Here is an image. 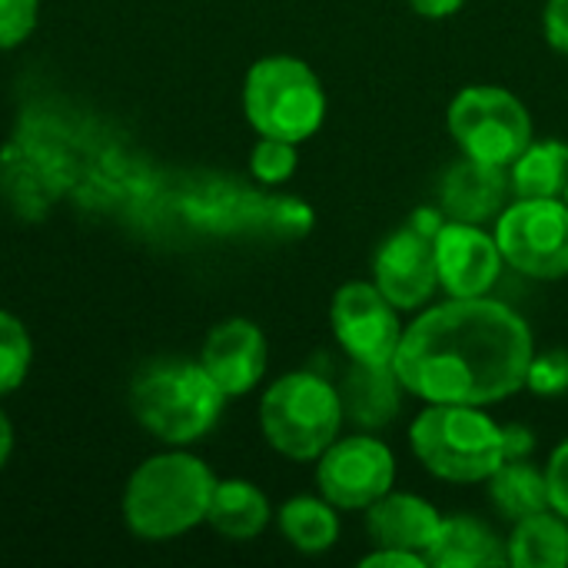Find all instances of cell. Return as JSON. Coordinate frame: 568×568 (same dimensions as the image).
Instances as JSON below:
<instances>
[{"instance_id":"cell-30","label":"cell","mask_w":568,"mask_h":568,"mask_svg":"<svg viewBox=\"0 0 568 568\" xmlns=\"http://www.w3.org/2000/svg\"><path fill=\"white\" fill-rule=\"evenodd\" d=\"M536 449V439L526 426H503V453L506 459H529Z\"/></svg>"},{"instance_id":"cell-31","label":"cell","mask_w":568,"mask_h":568,"mask_svg":"<svg viewBox=\"0 0 568 568\" xmlns=\"http://www.w3.org/2000/svg\"><path fill=\"white\" fill-rule=\"evenodd\" d=\"M416 13L423 17H433V20H443V17H453L466 0H409Z\"/></svg>"},{"instance_id":"cell-1","label":"cell","mask_w":568,"mask_h":568,"mask_svg":"<svg viewBox=\"0 0 568 568\" xmlns=\"http://www.w3.org/2000/svg\"><path fill=\"white\" fill-rule=\"evenodd\" d=\"M532 356V329L516 310L453 296L403 329L393 369L403 389L426 403L489 406L526 386Z\"/></svg>"},{"instance_id":"cell-8","label":"cell","mask_w":568,"mask_h":568,"mask_svg":"<svg viewBox=\"0 0 568 568\" xmlns=\"http://www.w3.org/2000/svg\"><path fill=\"white\" fill-rule=\"evenodd\" d=\"M503 260L532 280L568 276V203L519 200L496 223Z\"/></svg>"},{"instance_id":"cell-32","label":"cell","mask_w":568,"mask_h":568,"mask_svg":"<svg viewBox=\"0 0 568 568\" xmlns=\"http://www.w3.org/2000/svg\"><path fill=\"white\" fill-rule=\"evenodd\" d=\"M10 449H13V429H10V423H7V416L0 413V466L7 463V456H10Z\"/></svg>"},{"instance_id":"cell-10","label":"cell","mask_w":568,"mask_h":568,"mask_svg":"<svg viewBox=\"0 0 568 568\" xmlns=\"http://www.w3.org/2000/svg\"><path fill=\"white\" fill-rule=\"evenodd\" d=\"M399 310L376 290V283H346L329 310L333 333L353 363L393 366L403 339Z\"/></svg>"},{"instance_id":"cell-23","label":"cell","mask_w":568,"mask_h":568,"mask_svg":"<svg viewBox=\"0 0 568 568\" xmlns=\"http://www.w3.org/2000/svg\"><path fill=\"white\" fill-rule=\"evenodd\" d=\"M30 369V336L23 323L10 313H0V396L13 393Z\"/></svg>"},{"instance_id":"cell-28","label":"cell","mask_w":568,"mask_h":568,"mask_svg":"<svg viewBox=\"0 0 568 568\" xmlns=\"http://www.w3.org/2000/svg\"><path fill=\"white\" fill-rule=\"evenodd\" d=\"M546 37L559 53L568 57V0H549L546 3Z\"/></svg>"},{"instance_id":"cell-7","label":"cell","mask_w":568,"mask_h":568,"mask_svg":"<svg viewBox=\"0 0 568 568\" xmlns=\"http://www.w3.org/2000/svg\"><path fill=\"white\" fill-rule=\"evenodd\" d=\"M449 133L466 156L509 166L532 143V116L503 87H466L449 103Z\"/></svg>"},{"instance_id":"cell-14","label":"cell","mask_w":568,"mask_h":568,"mask_svg":"<svg viewBox=\"0 0 568 568\" xmlns=\"http://www.w3.org/2000/svg\"><path fill=\"white\" fill-rule=\"evenodd\" d=\"M509 193V176L506 166L483 163L473 156L456 160L443 183H439V203L449 220L459 223H486L506 206Z\"/></svg>"},{"instance_id":"cell-21","label":"cell","mask_w":568,"mask_h":568,"mask_svg":"<svg viewBox=\"0 0 568 568\" xmlns=\"http://www.w3.org/2000/svg\"><path fill=\"white\" fill-rule=\"evenodd\" d=\"M486 483H489L493 506L506 519H513V523L549 509V483H546V473H539L526 459H506Z\"/></svg>"},{"instance_id":"cell-26","label":"cell","mask_w":568,"mask_h":568,"mask_svg":"<svg viewBox=\"0 0 568 568\" xmlns=\"http://www.w3.org/2000/svg\"><path fill=\"white\" fill-rule=\"evenodd\" d=\"M37 23V0H0V50L17 47Z\"/></svg>"},{"instance_id":"cell-5","label":"cell","mask_w":568,"mask_h":568,"mask_svg":"<svg viewBox=\"0 0 568 568\" xmlns=\"http://www.w3.org/2000/svg\"><path fill=\"white\" fill-rule=\"evenodd\" d=\"M260 423L276 453L310 463L336 443L346 419L336 386L316 373H290L266 389L260 403Z\"/></svg>"},{"instance_id":"cell-17","label":"cell","mask_w":568,"mask_h":568,"mask_svg":"<svg viewBox=\"0 0 568 568\" xmlns=\"http://www.w3.org/2000/svg\"><path fill=\"white\" fill-rule=\"evenodd\" d=\"M426 562L436 568H496L509 566L506 542L473 516H449L439 526Z\"/></svg>"},{"instance_id":"cell-24","label":"cell","mask_w":568,"mask_h":568,"mask_svg":"<svg viewBox=\"0 0 568 568\" xmlns=\"http://www.w3.org/2000/svg\"><path fill=\"white\" fill-rule=\"evenodd\" d=\"M300 163V153H296V143L290 140H280V136H260L253 156H250V170L260 183H286L293 176Z\"/></svg>"},{"instance_id":"cell-19","label":"cell","mask_w":568,"mask_h":568,"mask_svg":"<svg viewBox=\"0 0 568 568\" xmlns=\"http://www.w3.org/2000/svg\"><path fill=\"white\" fill-rule=\"evenodd\" d=\"M206 523L226 536V539H253L266 529L270 523V503L266 496L243 479H226L216 483L213 496H210V509H206Z\"/></svg>"},{"instance_id":"cell-22","label":"cell","mask_w":568,"mask_h":568,"mask_svg":"<svg viewBox=\"0 0 568 568\" xmlns=\"http://www.w3.org/2000/svg\"><path fill=\"white\" fill-rule=\"evenodd\" d=\"M280 529L286 542L306 556H320L336 546L339 539V516L336 506L313 496H296L280 509Z\"/></svg>"},{"instance_id":"cell-25","label":"cell","mask_w":568,"mask_h":568,"mask_svg":"<svg viewBox=\"0 0 568 568\" xmlns=\"http://www.w3.org/2000/svg\"><path fill=\"white\" fill-rule=\"evenodd\" d=\"M526 386L536 393V396H559L568 389V353H542V356H532L529 363V376H526Z\"/></svg>"},{"instance_id":"cell-4","label":"cell","mask_w":568,"mask_h":568,"mask_svg":"<svg viewBox=\"0 0 568 568\" xmlns=\"http://www.w3.org/2000/svg\"><path fill=\"white\" fill-rule=\"evenodd\" d=\"M226 393L210 379V373L200 363H180V359H160L150 363L130 393L133 413L163 443L183 446L206 436L220 413H223Z\"/></svg>"},{"instance_id":"cell-15","label":"cell","mask_w":568,"mask_h":568,"mask_svg":"<svg viewBox=\"0 0 568 568\" xmlns=\"http://www.w3.org/2000/svg\"><path fill=\"white\" fill-rule=\"evenodd\" d=\"M443 516L419 496L386 493L379 503L366 509V529L376 549H406L426 556L439 536Z\"/></svg>"},{"instance_id":"cell-12","label":"cell","mask_w":568,"mask_h":568,"mask_svg":"<svg viewBox=\"0 0 568 568\" xmlns=\"http://www.w3.org/2000/svg\"><path fill=\"white\" fill-rule=\"evenodd\" d=\"M373 283L396 310H419L439 286L433 236L406 223L373 256Z\"/></svg>"},{"instance_id":"cell-16","label":"cell","mask_w":568,"mask_h":568,"mask_svg":"<svg viewBox=\"0 0 568 568\" xmlns=\"http://www.w3.org/2000/svg\"><path fill=\"white\" fill-rule=\"evenodd\" d=\"M343 419L359 429H383L399 416L403 406V383L393 366L353 363L339 389Z\"/></svg>"},{"instance_id":"cell-3","label":"cell","mask_w":568,"mask_h":568,"mask_svg":"<svg viewBox=\"0 0 568 568\" xmlns=\"http://www.w3.org/2000/svg\"><path fill=\"white\" fill-rule=\"evenodd\" d=\"M416 459L446 483H486L503 463V426L476 406L429 403L409 429Z\"/></svg>"},{"instance_id":"cell-18","label":"cell","mask_w":568,"mask_h":568,"mask_svg":"<svg viewBox=\"0 0 568 568\" xmlns=\"http://www.w3.org/2000/svg\"><path fill=\"white\" fill-rule=\"evenodd\" d=\"M506 556L509 566L516 568H566L568 519H562L556 509L519 519L506 542Z\"/></svg>"},{"instance_id":"cell-11","label":"cell","mask_w":568,"mask_h":568,"mask_svg":"<svg viewBox=\"0 0 568 568\" xmlns=\"http://www.w3.org/2000/svg\"><path fill=\"white\" fill-rule=\"evenodd\" d=\"M433 246H436L439 286L459 300L486 296L496 286L499 270L506 263L496 236H489L479 223L449 220L439 226Z\"/></svg>"},{"instance_id":"cell-2","label":"cell","mask_w":568,"mask_h":568,"mask_svg":"<svg viewBox=\"0 0 568 568\" xmlns=\"http://www.w3.org/2000/svg\"><path fill=\"white\" fill-rule=\"evenodd\" d=\"M213 473L186 453L146 459L126 483L123 519L143 539H173L206 519Z\"/></svg>"},{"instance_id":"cell-6","label":"cell","mask_w":568,"mask_h":568,"mask_svg":"<svg viewBox=\"0 0 568 568\" xmlns=\"http://www.w3.org/2000/svg\"><path fill=\"white\" fill-rule=\"evenodd\" d=\"M243 110L260 136L303 143L326 116V93L320 77L300 57L276 53L250 67Z\"/></svg>"},{"instance_id":"cell-13","label":"cell","mask_w":568,"mask_h":568,"mask_svg":"<svg viewBox=\"0 0 568 568\" xmlns=\"http://www.w3.org/2000/svg\"><path fill=\"white\" fill-rule=\"evenodd\" d=\"M200 366L226 396L250 393L266 373V339L260 326L250 320L220 323L203 343Z\"/></svg>"},{"instance_id":"cell-29","label":"cell","mask_w":568,"mask_h":568,"mask_svg":"<svg viewBox=\"0 0 568 568\" xmlns=\"http://www.w3.org/2000/svg\"><path fill=\"white\" fill-rule=\"evenodd\" d=\"M363 568H426V556H419V552H406V549H376V552H369L363 562Z\"/></svg>"},{"instance_id":"cell-20","label":"cell","mask_w":568,"mask_h":568,"mask_svg":"<svg viewBox=\"0 0 568 568\" xmlns=\"http://www.w3.org/2000/svg\"><path fill=\"white\" fill-rule=\"evenodd\" d=\"M509 166V186L519 200H556L566 193L568 146L562 140L529 143Z\"/></svg>"},{"instance_id":"cell-27","label":"cell","mask_w":568,"mask_h":568,"mask_svg":"<svg viewBox=\"0 0 568 568\" xmlns=\"http://www.w3.org/2000/svg\"><path fill=\"white\" fill-rule=\"evenodd\" d=\"M546 483H549V509L568 519V439L552 453L546 466Z\"/></svg>"},{"instance_id":"cell-33","label":"cell","mask_w":568,"mask_h":568,"mask_svg":"<svg viewBox=\"0 0 568 568\" xmlns=\"http://www.w3.org/2000/svg\"><path fill=\"white\" fill-rule=\"evenodd\" d=\"M562 200H566V203H568V183H566V193H562Z\"/></svg>"},{"instance_id":"cell-9","label":"cell","mask_w":568,"mask_h":568,"mask_svg":"<svg viewBox=\"0 0 568 568\" xmlns=\"http://www.w3.org/2000/svg\"><path fill=\"white\" fill-rule=\"evenodd\" d=\"M316 483L336 509H369L396 483V459L389 446L373 436L336 439L316 466Z\"/></svg>"}]
</instances>
